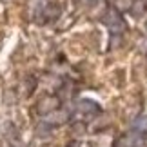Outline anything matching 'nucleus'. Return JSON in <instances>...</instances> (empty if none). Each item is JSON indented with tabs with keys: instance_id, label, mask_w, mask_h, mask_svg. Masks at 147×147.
<instances>
[{
	"instance_id": "obj_1",
	"label": "nucleus",
	"mask_w": 147,
	"mask_h": 147,
	"mask_svg": "<svg viewBox=\"0 0 147 147\" xmlns=\"http://www.w3.org/2000/svg\"><path fill=\"white\" fill-rule=\"evenodd\" d=\"M102 20H104V24L107 26V29H109L111 35L122 36L123 31L127 29V26H125V22H123V18L120 16V11L118 9H107Z\"/></svg>"
},
{
	"instance_id": "obj_2",
	"label": "nucleus",
	"mask_w": 147,
	"mask_h": 147,
	"mask_svg": "<svg viewBox=\"0 0 147 147\" xmlns=\"http://www.w3.org/2000/svg\"><path fill=\"white\" fill-rule=\"evenodd\" d=\"M58 107H60L58 96H44V98H40V102L36 104V113H38V115H42V116H47L49 113L56 111Z\"/></svg>"
},
{
	"instance_id": "obj_3",
	"label": "nucleus",
	"mask_w": 147,
	"mask_h": 147,
	"mask_svg": "<svg viewBox=\"0 0 147 147\" xmlns=\"http://www.w3.org/2000/svg\"><path fill=\"white\" fill-rule=\"evenodd\" d=\"M78 111L84 113V115L94 116V115H100V113H102V107L94 100H91V98H82L80 102H78Z\"/></svg>"
},
{
	"instance_id": "obj_4",
	"label": "nucleus",
	"mask_w": 147,
	"mask_h": 147,
	"mask_svg": "<svg viewBox=\"0 0 147 147\" xmlns=\"http://www.w3.org/2000/svg\"><path fill=\"white\" fill-rule=\"evenodd\" d=\"M67 120H69V113L58 107L56 111L49 113V115L46 116V120H44V122H47L51 127H56V125H62V123H65Z\"/></svg>"
},
{
	"instance_id": "obj_5",
	"label": "nucleus",
	"mask_w": 147,
	"mask_h": 147,
	"mask_svg": "<svg viewBox=\"0 0 147 147\" xmlns=\"http://www.w3.org/2000/svg\"><path fill=\"white\" fill-rule=\"evenodd\" d=\"M145 9H147L145 0H133V5H131L129 11H131V15L134 16V18H140V16H144Z\"/></svg>"
},
{
	"instance_id": "obj_6",
	"label": "nucleus",
	"mask_w": 147,
	"mask_h": 147,
	"mask_svg": "<svg viewBox=\"0 0 147 147\" xmlns=\"http://www.w3.org/2000/svg\"><path fill=\"white\" fill-rule=\"evenodd\" d=\"M134 131L140 133V134H145L147 133V116H140L136 122H134Z\"/></svg>"
},
{
	"instance_id": "obj_7",
	"label": "nucleus",
	"mask_w": 147,
	"mask_h": 147,
	"mask_svg": "<svg viewBox=\"0 0 147 147\" xmlns=\"http://www.w3.org/2000/svg\"><path fill=\"white\" fill-rule=\"evenodd\" d=\"M133 5V0H116L115 2V9L118 11H129Z\"/></svg>"
},
{
	"instance_id": "obj_8",
	"label": "nucleus",
	"mask_w": 147,
	"mask_h": 147,
	"mask_svg": "<svg viewBox=\"0 0 147 147\" xmlns=\"http://www.w3.org/2000/svg\"><path fill=\"white\" fill-rule=\"evenodd\" d=\"M51 129H53V127H51L47 122H44V123H40V125L36 127V134H38V136H47V134L51 133Z\"/></svg>"
},
{
	"instance_id": "obj_9",
	"label": "nucleus",
	"mask_w": 147,
	"mask_h": 147,
	"mask_svg": "<svg viewBox=\"0 0 147 147\" xmlns=\"http://www.w3.org/2000/svg\"><path fill=\"white\" fill-rule=\"evenodd\" d=\"M140 51H142V53H147V40L144 38V40H140Z\"/></svg>"
},
{
	"instance_id": "obj_10",
	"label": "nucleus",
	"mask_w": 147,
	"mask_h": 147,
	"mask_svg": "<svg viewBox=\"0 0 147 147\" xmlns=\"http://www.w3.org/2000/svg\"><path fill=\"white\" fill-rule=\"evenodd\" d=\"M145 31H147V22H145Z\"/></svg>"
}]
</instances>
